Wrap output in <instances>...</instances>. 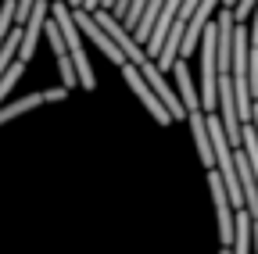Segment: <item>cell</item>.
Wrapping results in <instances>:
<instances>
[{"instance_id":"cell-4","label":"cell","mask_w":258,"mask_h":254,"mask_svg":"<svg viewBox=\"0 0 258 254\" xmlns=\"http://www.w3.org/2000/svg\"><path fill=\"white\" fill-rule=\"evenodd\" d=\"M47 43H50V50H54L57 72H61V82L69 86V90H76V86H79V72H76L72 50H69V43H64V33H61V25H57V18H54V15L47 18Z\"/></svg>"},{"instance_id":"cell-10","label":"cell","mask_w":258,"mask_h":254,"mask_svg":"<svg viewBox=\"0 0 258 254\" xmlns=\"http://www.w3.org/2000/svg\"><path fill=\"white\" fill-rule=\"evenodd\" d=\"M144 8H147V0H129V11H125V29H129V33H137Z\"/></svg>"},{"instance_id":"cell-8","label":"cell","mask_w":258,"mask_h":254,"mask_svg":"<svg viewBox=\"0 0 258 254\" xmlns=\"http://www.w3.org/2000/svg\"><path fill=\"white\" fill-rule=\"evenodd\" d=\"M161 8H165V0H147V8H144V15H140V25H137V33H133L140 43L151 40L154 25H158V18H161Z\"/></svg>"},{"instance_id":"cell-3","label":"cell","mask_w":258,"mask_h":254,"mask_svg":"<svg viewBox=\"0 0 258 254\" xmlns=\"http://www.w3.org/2000/svg\"><path fill=\"white\" fill-rule=\"evenodd\" d=\"M69 86H47V90H36V93H25V97H18V101H8V104H0V125H8V122H15V118H22V115H29V111H36V108H43V104H57V101H64L69 97Z\"/></svg>"},{"instance_id":"cell-13","label":"cell","mask_w":258,"mask_h":254,"mask_svg":"<svg viewBox=\"0 0 258 254\" xmlns=\"http://www.w3.org/2000/svg\"><path fill=\"white\" fill-rule=\"evenodd\" d=\"M254 218V215H251ZM254 254H258V218H254Z\"/></svg>"},{"instance_id":"cell-15","label":"cell","mask_w":258,"mask_h":254,"mask_svg":"<svg viewBox=\"0 0 258 254\" xmlns=\"http://www.w3.org/2000/svg\"><path fill=\"white\" fill-rule=\"evenodd\" d=\"M219 254H233V247H222V250H219Z\"/></svg>"},{"instance_id":"cell-12","label":"cell","mask_w":258,"mask_h":254,"mask_svg":"<svg viewBox=\"0 0 258 254\" xmlns=\"http://www.w3.org/2000/svg\"><path fill=\"white\" fill-rule=\"evenodd\" d=\"M251 43L258 47V4H254V11H251Z\"/></svg>"},{"instance_id":"cell-11","label":"cell","mask_w":258,"mask_h":254,"mask_svg":"<svg viewBox=\"0 0 258 254\" xmlns=\"http://www.w3.org/2000/svg\"><path fill=\"white\" fill-rule=\"evenodd\" d=\"M247 72H251V93L258 101V47L251 43V57H247Z\"/></svg>"},{"instance_id":"cell-1","label":"cell","mask_w":258,"mask_h":254,"mask_svg":"<svg viewBox=\"0 0 258 254\" xmlns=\"http://www.w3.org/2000/svg\"><path fill=\"white\" fill-rule=\"evenodd\" d=\"M208 190H212V201H215V218H219V243L230 247L237 240V204L230 197V190L222 183V172L219 168H208Z\"/></svg>"},{"instance_id":"cell-2","label":"cell","mask_w":258,"mask_h":254,"mask_svg":"<svg viewBox=\"0 0 258 254\" xmlns=\"http://www.w3.org/2000/svg\"><path fill=\"white\" fill-rule=\"evenodd\" d=\"M122 75H125V82H129V90H133L137 93V97H140V104L154 115V122H161V125H172L176 118H172V111L165 108V101H161L158 97V93H154V86L147 82V75L133 65V61H125V65H122Z\"/></svg>"},{"instance_id":"cell-9","label":"cell","mask_w":258,"mask_h":254,"mask_svg":"<svg viewBox=\"0 0 258 254\" xmlns=\"http://www.w3.org/2000/svg\"><path fill=\"white\" fill-rule=\"evenodd\" d=\"M25 65L29 61H22V57H15L11 65H8V72L0 75V104H8V97H11V90H15V82L25 75Z\"/></svg>"},{"instance_id":"cell-5","label":"cell","mask_w":258,"mask_h":254,"mask_svg":"<svg viewBox=\"0 0 258 254\" xmlns=\"http://www.w3.org/2000/svg\"><path fill=\"white\" fill-rule=\"evenodd\" d=\"M50 4H54V0H36L32 11H29V18L22 22V29H25L22 50H18L22 61H32V54H36V43H40V36L47 33V8H50Z\"/></svg>"},{"instance_id":"cell-14","label":"cell","mask_w":258,"mask_h":254,"mask_svg":"<svg viewBox=\"0 0 258 254\" xmlns=\"http://www.w3.org/2000/svg\"><path fill=\"white\" fill-rule=\"evenodd\" d=\"M101 8H111V11H115V0H104V4H101Z\"/></svg>"},{"instance_id":"cell-7","label":"cell","mask_w":258,"mask_h":254,"mask_svg":"<svg viewBox=\"0 0 258 254\" xmlns=\"http://www.w3.org/2000/svg\"><path fill=\"white\" fill-rule=\"evenodd\" d=\"M172 72H176V90H179V97H183V104H186V118H190V111L205 108V104H201V90L194 86V79H190V61L179 57L176 65H172Z\"/></svg>"},{"instance_id":"cell-6","label":"cell","mask_w":258,"mask_h":254,"mask_svg":"<svg viewBox=\"0 0 258 254\" xmlns=\"http://www.w3.org/2000/svg\"><path fill=\"white\" fill-rule=\"evenodd\" d=\"M179 8H183V0H165V8H161V18H158V25H154V33H151V40L144 43L147 47V54L158 61V54L165 50V40H169V29H172V22H176V15H179Z\"/></svg>"}]
</instances>
